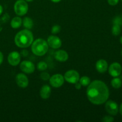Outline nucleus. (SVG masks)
<instances>
[{"label":"nucleus","instance_id":"obj_1","mask_svg":"<svg viewBox=\"0 0 122 122\" xmlns=\"http://www.w3.org/2000/svg\"><path fill=\"white\" fill-rule=\"evenodd\" d=\"M86 95L89 101L93 104L101 105L105 103L109 98V89L104 82L95 80L88 85Z\"/></svg>","mask_w":122,"mask_h":122},{"label":"nucleus","instance_id":"obj_2","mask_svg":"<svg viewBox=\"0 0 122 122\" xmlns=\"http://www.w3.org/2000/svg\"><path fill=\"white\" fill-rule=\"evenodd\" d=\"M33 41V33L29 29H24L18 32L14 38L15 44L18 47L25 48L29 47L32 45Z\"/></svg>","mask_w":122,"mask_h":122},{"label":"nucleus","instance_id":"obj_3","mask_svg":"<svg viewBox=\"0 0 122 122\" xmlns=\"http://www.w3.org/2000/svg\"><path fill=\"white\" fill-rule=\"evenodd\" d=\"M48 45L47 42L44 39L39 38L33 41L31 46L32 52L38 56H43L48 50Z\"/></svg>","mask_w":122,"mask_h":122},{"label":"nucleus","instance_id":"obj_4","mask_svg":"<svg viewBox=\"0 0 122 122\" xmlns=\"http://www.w3.org/2000/svg\"><path fill=\"white\" fill-rule=\"evenodd\" d=\"M28 4L25 0H17L14 4V11L19 16L25 15L28 11Z\"/></svg>","mask_w":122,"mask_h":122},{"label":"nucleus","instance_id":"obj_5","mask_svg":"<svg viewBox=\"0 0 122 122\" xmlns=\"http://www.w3.org/2000/svg\"><path fill=\"white\" fill-rule=\"evenodd\" d=\"M64 80L67 82L72 84H75L79 82L80 76L79 73L75 70H70L66 71L64 76Z\"/></svg>","mask_w":122,"mask_h":122},{"label":"nucleus","instance_id":"obj_6","mask_svg":"<svg viewBox=\"0 0 122 122\" xmlns=\"http://www.w3.org/2000/svg\"><path fill=\"white\" fill-rule=\"evenodd\" d=\"M105 108H106V112L112 116L117 115L119 109L117 102L112 100H108L106 101Z\"/></svg>","mask_w":122,"mask_h":122},{"label":"nucleus","instance_id":"obj_7","mask_svg":"<svg viewBox=\"0 0 122 122\" xmlns=\"http://www.w3.org/2000/svg\"><path fill=\"white\" fill-rule=\"evenodd\" d=\"M50 83L54 88H60L64 82V78L61 74H55L50 78Z\"/></svg>","mask_w":122,"mask_h":122},{"label":"nucleus","instance_id":"obj_8","mask_svg":"<svg viewBox=\"0 0 122 122\" xmlns=\"http://www.w3.org/2000/svg\"><path fill=\"white\" fill-rule=\"evenodd\" d=\"M122 71V67L120 63L117 62L113 63L108 67V73L113 77H118L120 75Z\"/></svg>","mask_w":122,"mask_h":122},{"label":"nucleus","instance_id":"obj_9","mask_svg":"<svg viewBox=\"0 0 122 122\" xmlns=\"http://www.w3.org/2000/svg\"><path fill=\"white\" fill-rule=\"evenodd\" d=\"M20 68L23 72L27 74H31L35 70V66L32 61L27 60L23 61L20 65Z\"/></svg>","mask_w":122,"mask_h":122},{"label":"nucleus","instance_id":"obj_10","mask_svg":"<svg viewBox=\"0 0 122 122\" xmlns=\"http://www.w3.org/2000/svg\"><path fill=\"white\" fill-rule=\"evenodd\" d=\"M8 62L11 66H16L20 63L21 60V56L20 53L17 51H13L10 52L8 56Z\"/></svg>","mask_w":122,"mask_h":122},{"label":"nucleus","instance_id":"obj_11","mask_svg":"<svg viewBox=\"0 0 122 122\" xmlns=\"http://www.w3.org/2000/svg\"><path fill=\"white\" fill-rule=\"evenodd\" d=\"M47 44L48 46L53 49H58L61 47L62 45L61 40L58 37L54 35H51L48 38Z\"/></svg>","mask_w":122,"mask_h":122},{"label":"nucleus","instance_id":"obj_12","mask_svg":"<svg viewBox=\"0 0 122 122\" xmlns=\"http://www.w3.org/2000/svg\"><path fill=\"white\" fill-rule=\"evenodd\" d=\"M15 82L19 87L25 88L28 86L29 79L26 75L23 73H19L15 76Z\"/></svg>","mask_w":122,"mask_h":122},{"label":"nucleus","instance_id":"obj_13","mask_svg":"<svg viewBox=\"0 0 122 122\" xmlns=\"http://www.w3.org/2000/svg\"><path fill=\"white\" fill-rule=\"evenodd\" d=\"M96 69L99 73H103L108 70V63L106 60L100 59L97 61L96 63Z\"/></svg>","mask_w":122,"mask_h":122},{"label":"nucleus","instance_id":"obj_14","mask_svg":"<svg viewBox=\"0 0 122 122\" xmlns=\"http://www.w3.org/2000/svg\"><path fill=\"white\" fill-rule=\"evenodd\" d=\"M55 58L58 61L64 62L66 61L69 58V55L67 52L64 50H58L55 53Z\"/></svg>","mask_w":122,"mask_h":122},{"label":"nucleus","instance_id":"obj_15","mask_svg":"<svg viewBox=\"0 0 122 122\" xmlns=\"http://www.w3.org/2000/svg\"><path fill=\"white\" fill-rule=\"evenodd\" d=\"M51 87L48 85H45L41 88L40 96L44 100H46V99L49 98V97L51 95Z\"/></svg>","mask_w":122,"mask_h":122},{"label":"nucleus","instance_id":"obj_16","mask_svg":"<svg viewBox=\"0 0 122 122\" xmlns=\"http://www.w3.org/2000/svg\"><path fill=\"white\" fill-rule=\"evenodd\" d=\"M11 26L13 29H18L22 25V19L19 17H15L11 21Z\"/></svg>","mask_w":122,"mask_h":122},{"label":"nucleus","instance_id":"obj_17","mask_svg":"<svg viewBox=\"0 0 122 122\" xmlns=\"http://www.w3.org/2000/svg\"><path fill=\"white\" fill-rule=\"evenodd\" d=\"M22 23L24 27L27 29H30L33 27V21L32 19L28 17H26L23 19L22 21Z\"/></svg>","mask_w":122,"mask_h":122},{"label":"nucleus","instance_id":"obj_18","mask_svg":"<svg viewBox=\"0 0 122 122\" xmlns=\"http://www.w3.org/2000/svg\"><path fill=\"white\" fill-rule=\"evenodd\" d=\"M111 84L112 86L115 89H119L122 85V81L121 79L117 77H116L113 78L111 81Z\"/></svg>","mask_w":122,"mask_h":122},{"label":"nucleus","instance_id":"obj_19","mask_svg":"<svg viewBox=\"0 0 122 122\" xmlns=\"http://www.w3.org/2000/svg\"><path fill=\"white\" fill-rule=\"evenodd\" d=\"M79 81L82 86H87L91 83L90 78L88 76H82L81 78L79 79Z\"/></svg>","mask_w":122,"mask_h":122},{"label":"nucleus","instance_id":"obj_20","mask_svg":"<svg viewBox=\"0 0 122 122\" xmlns=\"http://www.w3.org/2000/svg\"><path fill=\"white\" fill-rule=\"evenodd\" d=\"M112 34L114 36H118L121 33V27L120 26L116 25H113L112 28Z\"/></svg>","mask_w":122,"mask_h":122},{"label":"nucleus","instance_id":"obj_21","mask_svg":"<svg viewBox=\"0 0 122 122\" xmlns=\"http://www.w3.org/2000/svg\"><path fill=\"white\" fill-rule=\"evenodd\" d=\"M38 69L40 71H44L46 70L48 67L47 64L44 61H40L38 63V66H37Z\"/></svg>","mask_w":122,"mask_h":122},{"label":"nucleus","instance_id":"obj_22","mask_svg":"<svg viewBox=\"0 0 122 122\" xmlns=\"http://www.w3.org/2000/svg\"><path fill=\"white\" fill-rule=\"evenodd\" d=\"M113 25H119L121 26L122 25V17L116 16L113 19Z\"/></svg>","mask_w":122,"mask_h":122},{"label":"nucleus","instance_id":"obj_23","mask_svg":"<svg viewBox=\"0 0 122 122\" xmlns=\"http://www.w3.org/2000/svg\"><path fill=\"white\" fill-rule=\"evenodd\" d=\"M61 27L59 25H54V26H52V29H51V33H52V34H57L58 33H59Z\"/></svg>","mask_w":122,"mask_h":122},{"label":"nucleus","instance_id":"obj_24","mask_svg":"<svg viewBox=\"0 0 122 122\" xmlns=\"http://www.w3.org/2000/svg\"><path fill=\"white\" fill-rule=\"evenodd\" d=\"M41 78L43 80V81H48V80L50 79V76L49 75L48 73L47 72H43L41 74V76H40Z\"/></svg>","mask_w":122,"mask_h":122},{"label":"nucleus","instance_id":"obj_25","mask_svg":"<svg viewBox=\"0 0 122 122\" xmlns=\"http://www.w3.org/2000/svg\"><path fill=\"white\" fill-rule=\"evenodd\" d=\"M114 120V119L110 116H106L102 119V121L104 122H112Z\"/></svg>","mask_w":122,"mask_h":122},{"label":"nucleus","instance_id":"obj_26","mask_svg":"<svg viewBox=\"0 0 122 122\" xmlns=\"http://www.w3.org/2000/svg\"><path fill=\"white\" fill-rule=\"evenodd\" d=\"M107 2H108V4L110 5L114 6L116 5L119 2V0H107Z\"/></svg>","mask_w":122,"mask_h":122},{"label":"nucleus","instance_id":"obj_27","mask_svg":"<svg viewBox=\"0 0 122 122\" xmlns=\"http://www.w3.org/2000/svg\"><path fill=\"white\" fill-rule=\"evenodd\" d=\"M4 60V56H3V54L2 53V52L0 51V65L2 63Z\"/></svg>","mask_w":122,"mask_h":122},{"label":"nucleus","instance_id":"obj_28","mask_svg":"<svg viewBox=\"0 0 122 122\" xmlns=\"http://www.w3.org/2000/svg\"><path fill=\"white\" fill-rule=\"evenodd\" d=\"M81 86H82V85H81V84L79 83V82H77V83H75V88H76L77 89H81Z\"/></svg>","mask_w":122,"mask_h":122},{"label":"nucleus","instance_id":"obj_29","mask_svg":"<svg viewBox=\"0 0 122 122\" xmlns=\"http://www.w3.org/2000/svg\"><path fill=\"white\" fill-rule=\"evenodd\" d=\"M21 54L23 56H25V57H26V56H27V54H28V52H27L26 50H23V51L21 52Z\"/></svg>","mask_w":122,"mask_h":122},{"label":"nucleus","instance_id":"obj_30","mask_svg":"<svg viewBox=\"0 0 122 122\" xmlns=\"http://www.w3.org/2000/svg\"><path fill=\"white\" fill-rule=\"evenodd\" d=\"M119 112H120V114H121V115H122V103L121 104H120V108H119Z\"/></svg>","mask_w":122,"mask_h":122},{"label":"nucleus","instance_id":"obj_31","mask_svg":"<svg viewBox=\"0 0 122 122\" xmlns=\"http://www.w3.org/2000/svg\"><path fill=\"white\" fill-rule=\"evenodd\" d=\"M2 12H3V8H2V6L1 5H0V15H1Z\"/></svg>","mask_w":122,"mask_h":122},{"label":"nucleus","instance_id":"obj_32","mask_svg":"<svg viewBox=\"0 0 122 122\" xmlns=\"http://www.w3.org/2000/svg\"><path fill=\"white\" fill-rule=\"evenodd\" d=\"M51 1H52V2H55V3H57V2H60V1H61V0H51Z\"/></svg>","mask_w":122,"mask_h":122},{"label":"nucleus","instance_id":"obj_33","mask_svg":"<svg viewBox=\"0 0 122 122\" xmlns=\"http://www.w3.org/2000/svg\"><path fill=\"white\" fill-rule=\"evenodd\" d=\"M25 1L27 2H32V1H33V0H25Z\"/></svg>","mask_w":122,"mask_h":122},{"label":"nucleus","instance_id":"obj_34","mask_svg":"<svg viewBox=\"0 0 122 122\" xmlns=\"http://www.w3.org/2000/svg\"><path fill=\"white\" fill-rule=\"evenodd\" d=\"M120 43H121V44H122V36L121 38H120Z\"/></svg>","mask_w":122,"mask_h":122},{"label":"nucleus","instance_id":"obj_35","mask_svg":"<svg viewBox=\"0 0 122 122\" xmlns=\"http://www.w3.org/2000/svg\"><path fill=\"white\" fill-rule=\"evenodd\" d=\"M121 55H122V51H121Z\"/></svg>","mask_w":122,"mask_h":122},{"label":"nucleus","instance_id":"obj_36","mask_svg":"<svg viewBox=\"0 0 122 122\" xmlns=\"http://www.w3.org/2000/svg\"></svg>","mask_w":122,"mask_h":122},{"label":"nucleus","instance_id":"obj_37","mask_svg":"<svg viewBox=\"0 0 122 122\" xmlns=\"http://www.w3.org/2000/svg\"><path fill=\"white\" fill-rule=\"evenodd\" d=\"M121 1H122V0H121Z\"/></svg>","mask_w":122,"mask_h":122}]
</instances>
